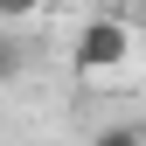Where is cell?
<instances>
[{
    "instance_id": "cell-3",
    "label": "cell",
    "mask_w": 146,
    "mask_h": 146,
    "mask_svg": "<svg viewBox=\"0 0 146 146\" xmlns=\"http://www.w3.org/2000/svg\"><path fill=\"white\" fill-rule=\"evenodd\" d=\"M98 146H146V139H139V132H132V125H111V132H104V139H98Z\"/></svg>"
},
{
    "instance_id": "cell-2",
    "label": "cell",
    "mask_w": 146,
    "mask_h": 146,
    "mask_svg": "<svg viewBox=\"0 0 146 146\" xmlns=\"http://www.w3.org/2000/svg\"><path fill=\"white\" fill-rule=\"evenodd\" d=\"M14 70H21V49H14V42H7V35H0V84H7V77H14Z\"/></svg>"
},
{
    "instance_id": "cell-1",
    "label": "cell",
    "mask_w": 146,
    "mask_h": 146,
    "mask_svg": "<svg viewBox=\"0 0 146 146\" xmlns=\"http://www.w3.org/2000/svg\"><path fill=\"white\" fill-rule=\"evenodd\" d=\"M125 49H132V35H125L118 21H90L84 42H77V63L84 70H111V63H125Z\"/></svg>"
}]
</instances>
